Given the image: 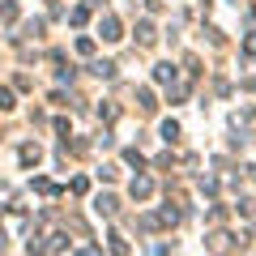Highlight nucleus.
I'll use <instances>...</instances> for the list:
<instances>
[{"mask_svg": "<svg viewBox=\"0 0 256 256\" xmlns=\"http://www.w3.org/2000/svg\"><path fill=\"white\" fill-rule=\"evenodd\" d=\"M175 137H180V124H175V120H166V124H162V141H175Z\"/></svg>", "mask_w": 256, "mask_h": 256, "instance_id": "obj_6", "label": "nucleus"}, {"mask_svg": "<svg viewBox=\"0 0 256 256\" xmlns=\"http://www.w3.org/2000/svg\"><path fill=\"white\" fill-rule=\"evenodd\" d=\"M94 210H98V214H107V218H111V214H116V196H98V205H94Z\"/></svg>", "mask_w": 256, "mask_h": 256, "instance_id": "obj_5", "label": "nucleus"}, {"mask_svg": "<svg viewBox=\"0 0 256 256\" xmlns=\"http://www.w3.org/2000/svg\"><path fill=\"white\" fill-rule=\"evenodd\" d=\"M154 38H158V34H154V22H137V43H141V47H150Z\"/></svg>", "mask_w": 256, "mask_h": 256, "instance_id": "obj_3", "label": "nucleus"}, {"mask_svg": "<svg viewBox=\"0 0 256 256\" xmlns=\"http://www.w3.org/2000/svg\"><path fill=\"white\" fill-rule=\"evenodd\" d=\"M244 52H252V56H256V34H248V43H244Z\"/></svg>", "mask_w": 256, "mask_h": 256, "instance_id": "obj_10", "label": "nucleus"}, {"mask_svg": "<svg viewBox=\"0 0 256 256\" xmlns=\"http://www.w3.org/2000/svg\"><path fill=\"white\" fill-rule=\"evenodd\" d=\"M150 192H154V180H150V175H137V180H132V196H137V201H146Z\"/></svg>", "mask_w": 256, "mask_h": 256, "instance_id": "obj_2", "label": "nucleus"}, {"mask_svg": "<svg viewBox=\"0 0 256 256\" xmlns=\"http://www.w3.org/2000/svg\"><path fill=\"white\" fill-rule=\"evenodd\" d=\"M98 34L107 38V43H116V38H120V22L111 18V13H107V18H102V22H98Z\"/></svg>", "mask_w": 256, "mask_h": 256, "instance_id": "obj_1", "label": "nucleus"}, {"mask_svg": "<svg viewBox=\"0 0 256 256\" xmlns=\"http://www.w3.org/2000/svg\"><path fill=\"white\" fill-rule=\"evenodd\" d=\"M22 162H26V166H30V162H38V150H34V146H26V150H22Z\"/></svg>", "mask_w": 256, "mask_h": 256, "instance_id": "obj_8", "label": "nucleus"}, {"mask_svg": "<svg viewBox=\"0 0 256 256\" xmlns=\"http://www.w3.org/2000/svg\"><path fill=\"white\" fill-rule=\"evenodd\" d=\"M9 107H13V94H9V90H0V111H9Z\"/></svg>", "mask_w": 256, "mask_h": 256, "instance_id": "obj_9", "label": "nucleus"}, {"mask_svg": "<svg viewBox=\"0 0 256 256\" xmlns=\"http://www.w3.org/2000/svg\"><path fill=\"white\" fill-rule=\"evenodd\" d=\"M154 77H158V82H175V64H158Z\"/></svg>", "mask_w": 256, "mask_h": 256, "instance_id": "obj_4", "label": "nucleus"}, {"mask_svg": "<svg viewBox=\"0 0 256 256\" xmlns=\"http://www.w3.org/2000/svg\"><path fill=\"white\" fill-rule=\"evenodd\" d=\"M94 73H98V77H107V82H111V77H116V64H107V60H102V64H94Z\"/></svg>", "mask_w": 256, "mask_h": 256, "instance_id": "obj_7", "label": "nucleus"}]
</instances>
